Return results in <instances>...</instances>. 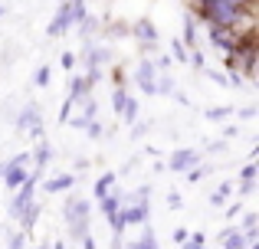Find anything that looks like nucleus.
<instances>
[{"mask_svg":"<svg viewBox=\"0 0 259 249\" xmlns=\"http://www.w3.org/2000/svg\"><path fill=\"white\" fill-rule=\"evenodd\" d=\"M197 23H213V26H233L236 33H249L256 30V10H243V7H233L227 0H207L203 7L194 10Z\"/></svg>","mask_w":259,"mask_h":249,"instance_id":"nucleus-1","label":"nucleus"},{"mask_svg":"<svg viewBox=\"0 0 259 249\" xmlns=\"http://www.w3.org/2000/svg\"><path fill=\"white\" fill-rule=\"evenodd\" d=\"M89 17V7L85 4H76V0H63L56 10V17L46 23V36H66L69 30H76L79 23Z\"/></svg>","mask_w":259,"mask_h":249,"instance_id":"nucleus-2","label":"nucleus"},{"mask_svg":"<svg viewBox=\"0 0 259 249\" xmlns=\"http://www.w3.org/2000/svg\"><path fill=\"white\" fill-rule=\"evenodd\" d=\"M13 128H17V134H30L33 141L46 138V128H43V109H39V102H23V109L17 112V118H13Z\"/></svg>","mask_w":259,"mask_h":249,"instance_id":"nucleus-3","label":"nucleus"},{"mask_svg":"<svg viewBox=\"0 0 259 249\" xmlns=\"http://www.w3.org/2000/svg\"><path fill=\"white\" fill-rule=\"evenodd\" d=\"M128 33L135 36V43H138V49H141V56H154L158 53V43H161V36H158V26L151 23V20H135L132 26H128Z\"/></svg>","mask_w":259,"mask_h":249,"instance_id":"nucleus-4","label":"nucleus"},{"mask_svg":"<svg viewBox=\"0 0 259 249\" xmlns=\"http://www.w3.org/2000/svg\"><path fill=\"white\" fill-rule=\"evenodd\" d=\"M36 187H39V180L30 174V177H26L23 184H20L17 190H13V197H10V207H7V217H10V220H20V213H23L26 207L33 204V200H36Z\"/></svg>","mask_w":259,"mask_h":249,"instance_id":"nucleus-5","label":"nucleus"},{"mask_svg":"<svg viewBox=\"0 0 259 249\" xmlns=\"http://www.w3.org/2000/svg\"><path fill=\"white\" fill-rule=\"evenodd\" d=\"M135 85L141 89V95H148V98H154V82H158V66H154V59L151 56H141L138 59V66H135Z\"/></svg>","mask_w":259,"mask_h":249,"instance_id":"nucleus-6","label":"nucleus"},{"mask_svg":"<svg viewBox=\"0 0 259 249\" xmlns=\"http://www.w3.org/2000/svg\"><path fill=\"white\" fill-rule=\"evenodd\" d=\"M79 59H82L85 69H108V66H112V49H108V46H102L99 39H95V43H82Z\"/></svg>","mask_w":259,"mask_h":249,"instance_id":"nucleus-7","label":"nucleus"},{"mask_svg":"<svg viewBox=\"0 0 259 249\" xmlns=\"http://www.w3.org/2000/svg\"><path fill=\"white\" fill-rule=\"evenodd\" d=\"M240 36H243V33H236L233 26H213V23H207V43L217 46L220 53H233L236 43H240Z\"/></svg>","mask_w":259,"mask_h":249,"instance_id":"nucleus-8","label":"nucleus"},{"mask_svg":"<svg viewBox=\"0 0 259 249\" xmlns=\"http://www.w3.org/2000/svg\"><path fill=\"white\" fill-rule=\"evenodd\" d=\"M200 158H203V154L197 151V147H174L164 167H167L171 174H184V171H190L194 164H200Z\"/></svg>","mask_w":259,"mask_h":249,"instance_id":"nucleus-9","label":"nucleus"},{"mask_svg":"<svg viewBox=\"0 0 259 249\" xmlns=\"http://www.w3.org/2000/svg\"><path fill=\"white\" fill-rule=\"evenodd\" d=\"M50 161H53V144H50V138H39L36 141V147L30 151V164H33V177L36 180H43V171L50 167Z\"/></svg>","mask_w":259,"mask_h":249,"instance_id":"nucleus-10","label":"nucleus"},{"mask_svg":"<svg viewBox=\"0 0 259 249\" xmlns=\"http://www.w3.org/2000/svg\"><path fill=\"white\" fill-rule=\"evenodd\" d=\"M63 220L66 223H76V220H92V204L82 200L79 193H69L63 204Z\"/></svg>","mask_w":259,"mask_h":249,"instance_id":"nucleus-11","label":"nucleus"},{"mask_svg":"<svg viewBox=\"0 0 259 249\" xmlns=\"http://www.w3.org/2000/svg\"><path fill=\"white\" fill-rule=\"evenodd\" d=\"M121 220H125V226H145L151 223V204H128L121 207Z\"/></svg>","mask_w":259,"mask_h":249,"instance_id":"nucleus-12","label":"nucleus"},{"mask_svg":"<svg viewBox=\"0 0 259 249\" xmlns=\"http://www.w3.org/2000/svg\"><path fill=\"white\" fill-rule=\"evenodd\" d=\"M79 184V177L76 174H56V177H50V180H39V187H43V193H69L72 187Z\"/></svg>","mask_w":259,"mask_h":249,"instance_id":"nucleus-13","label":"nucleus"},{"mask_svg":"<svg viewBox=\"0 0 259 249\" xmlns=\"http://www.w3.org/2000/svg\"><path fill=\"white\" fill-rule=\"evenodd\" d=\"M92 89H95V85H89V79L82 76V72H76V76H69V95H66V98H69L72 105H82L85 98L92 95Z\"/></svg>","mask_w":259,"mask_h":249,"instance_id":"nucleus-14","label":"nucleus"},{"mask_svg":"<svg viewBox=\"0 0 259 249\" xmlns=\"http://www.w3.org/2000/svg\"><path fill=\"white\" fill-rule=\"evenodd\" d=\"M102 23H105V20H99V17H92V13H89L82 23L76 26L79 39H82V43H95V36H102Z\"/></svg>","mask_w":259,"mask_h":249,"instance_id":"nucleus-15","label":"nucleus"},{"mask_svg":"<svg viewBox=\"0 0 259 249\" xmlns=\"http://www.w3.org/2000/svg\"><path fill=\"white\" fill-rule=\"evenodd\" d=\"M181 43L187 46V49H200V30H197V17H194V13H187V17H184Z\"/></svg>","mask_w":259,"mask_h":249,"instance_id":"nucleus-16","label":"nucleus"},{"mask_svg":"<svg viewBox=\"0 0 259 249\" xmlns=\"http://www.w3.org/2000/svg\"><path fill=\"white\" fill-rule=\"evenodd\" d=\"M39 213H43V204H39V200H33L30 207H26L23 213H20V233H33V226H36V220H39Z\"/></svg>","mask_w":259,"mask_h":249,"instance_id":"nucleus-17","label":"nucleus"},{"mask_svg":"<svg viewBox=\"0 0 259 249\" xmlns=\"http://www.w3.org/2000/svg\"><path fill=\"white\" fill-rule=\"evenodd\" d=\"M99 210L105 213V217H115V213L121 210V190L118 187H112L105 197H99Z\"/></svg>","mask_w":259,"mask_h":249,"instance_id":"nucleus-18","label":"nucleus"},{"mask_svg":"<svg viewBox=\"0 0 259 249\" xmlns=\"http://www.w3.org/2000/svg\"><path fill=\"white\" fill-rule=\"evenodd\" d=\"M128 249H161V243L154 239L151 223H145V226H141V236H138V239H132V243H128Z\"/></svg>","mask_w":259,"mask_h":249,"instance_id":"nucleus-19","label":"nucleus"},{"mask_svg":"<svg viewBox=\"0 0 259 249\" xmlns=\"http://www.w3.org/2000/svg\"><path fill=\"white\" fill-rule=\"evenodd\" d=\"M115 180H118V174H115V171H105L102 177H95V184H92V197H95V200L105 197V193L115 187Z\"/></svg>","mask_w":259,"mask_h":249,"instance_id":"nucleus-20","label":"nucleus"},{"mask_svg":"<svg viewBox=\"0 0 259 249\" xmlns=\"http://www.w3.org/2000/svg\"><path fill=\"white\" fill-rule=\"evenodd\" d=\"M174 89H177L174 72H158V82H154V98H167Z\"/></svg>","mask_w":259,"mask_h":249,"instance_id":"nucleus-21","label":"nucleus"},{"mask_svg":"<svg viewBox=\"0 0 259 249\" xmlns=\"http://www.w3.org/2000/svg\"><path fill=\"white\" fill-rule=\"evenodd\" d=\"M138 112H141V105H138V98H135V95H128L125 98V109H121V125H135V122H138Z\"/></svg>","mask_w":259,"mask_h":249,"instance_id":"nucleus-22","label":"nucleus"},{"mask_svg":"<svg viewBox=\"0 0 259 249\" xmlns=\"http://www.w3.org/2000/svg\"><path fill=\"white\" fill-rule=\"evenodd\" d=\"M230 193H233V180H223V184L217 187L213 193H210V200H207V204H210V207H223V204L230 200Z\"/></svg>","mask_w":259,"mask_h":249,"instance_id":"nucleus-23","label":"nucleus"},{"mask_svg":"<svg viewBox=\"0 0 259 249\" xmlns=\"http://www.w3.org/2000/svg\"><path fill=\"white\" fill-rule=\"evenodd\" d=\"M89 223L92 220H76V223H66V233H69V239L79 246V239L82 236H89Z\"/></svg>","mask_w":259,"mask_h":249,"instance_id":"nucleus-24","label":"nucleus"},{"mask_svg":"<svg viewBox=\"0 0 259 249\" xmlns=\"http://www.w3.org/2000/svg\"><path fill=\"white\" fill-rule=\"evenodd\" d=\"M223 249H246V239H243L240 226H230V233L223 236Z\"/></svg>","mask_w":259,"mask_h":249,"instance_id":"nucleus-25","label":"nucleus"},{"mask_svg":"<svg viewBox=\"0 0 259 249\" xmlns=\"http://www.w3.org/2000/svg\"><path fill=\"white\" fill-rule=\"evenodd\" d=\"M203 115H207V122H227V118H233V105H217V109H207Z\"/></svg>","mask_w":259,"mask_h":249,"instance_id":"nucleus-26","label":"nucleus"},{"mask_svg":"<svg viewBox=\"0 0 259 249\" xmlns=\"http://www.w3.org/2000/svg\"><path fill=\"white\" fill-rule=\"evenodd\" d=\"M187 53H190V49H187V46H184V43H181V36H174V39H171V53H167V56H171V59H174V63H181V66H187Z\"/></svg>","mask_w":259,"mask_h":249,"instance_id":"nucleus-27","label":"nucleus"},{"mask_svg":"<svg viewBox=\"0 0 259 249\" xmlns=\"http://www.w3.org/2000/svg\"><path fill=\"white\" fill-rule=\"evenodd\" d=\"M151 128H154V122H141V118H138L135 125H128V141H141Z\"/></svg>","mask_w":259,"mask_h":249,"instance_id":"nucleus-28","label":"nucleus"},{"mask_svg":"<svg viewBox=\"0 0 259 249\" xmlns=\"http://www.w3.org/2000/svg\"><path fill=\"white\" fill-rule=\"evenodd\" d=\"M210 171H213V167H210V164H207V167H203V164H194V167H190V171H184V174H187V177H184V180H187V184H200V180L207 177Z\"/></svg>","mask_w":259,"mask_h":249,"instance_id":"nucleus-29","label":"nucleus"},{"mask_svg":"<svg viewBox=\"0 0 259 249\" xmlns=\"http://www.w3.org/2000/svg\"><path fill=\"white\" fill-rule=\"evenodd\" d=\"M125 98H128V89H125V85H115V92H112V112H115V115H121Z\"/></svg>","mask_w":259,"mask_h":249,"instance_id":"nucleus-30","label":"nucleus"},{"mask_svg":"<svg viewBox=\"0 0 259 249\" xmlns=\"http://www.w3.org/2000/svg\"><path fill=\"white\" fill-rule=\"evenodd\" d=\"M82 131H85V134H89L92 141H102V138H105V125H102L99 118H92V122H85V128H82Z\"/></svg>","mask_w":259,"mask_h":249,"instance_id":"nucleus-31","label":"nucleus"},{"mask_svg":"<svg viewBox=\"0 0 259 249\" xmlns=\"http://www.w3.org/2000/svg\"><path fill=\"white\" fill-rule=\"evenodd\" d=\"M187 66H194L197 72H203V69H207V59H203V49H190V53H187Z\"/></svg>","mask_w":259,"mask_h":249,"instance_id":"nucleus-32","label":"nucleus"},{"mask_svg":"<svg viewBox=\"0 0 259 249\" xmlns=\"http://www.w3.org/2000/svg\"><path fill=\"white\" fill-rule=\"evenodd\" d=\"M203 76H207L213 85H220V89H230V79L223 76V72H217V69H210V66H207V69H203Z\"/></svg>","mask_w":259,"mask_h":249,"instance_id":"nucleus-33","label":"nucleus"},{"mask_svg":"<svg viewBox=\"0 0 259 249\" xmlns=\"http://www.w3.org/2000/svg\"><path fill=\"white\" fill-rule=\"evenodd\" d=\"M200 246H207V236H203L200 230H197V233H190V236H187V243H181V249H200Z\"/></svg>","mask_w":259,"mask_h":249,"instance_id":"nucleus-34","label":"nucleus"},{"mask_svg":"<svg viewBox=\"0 0 259 249\" xmlns=\"http://www.w3.org/2000/svg\"><path fill=\"white\" fill-rule=\"evenodd\" d=\"M33 85H36V89H46V85H50V66H39L36 69V76H33Z\"/></svg>","mask_w":259,"mask_h":249,"instance_id":"nucleus-35","label":"nucleus"},{"mask_svg":"<svg viewBox=\"0 0 259 249\" xmlns=\"http://www.w3.org/2000/svg\"><path fill=\"white\" fill-rule=\"evenodd\" d=\"M154 66H158V72H171V66H174V59L167 56V53H154Z\"/></svg>","mask_w":259,"mask_h":249,"instance_id":"nucleus-36","label":"nucleus"},{"mask_svg":"<svg viewBox=\"0 0 259 249\" xmlns=\"http://www.w3.org/2000/svg\"><path fill=\"white\" fill-rule=\"evenodd\" d=\"M240 217H243L240 230H256V226H259V213L256 210H246V213H240Z\"/></svg>","mask_w":259,"mask_h":249,"instance_id":"nucleus-37","label":"nucleus"},{"mask_svg":"<svg viewBox=\"0 0 259 249\" xmlns=\"http://www.w3.org/2000/svg\"><path fill=\"white\" fill-rule=\"evenodd\" d=\"M26 246V233H7V249H23Z\"/></svg>","mask_w":259,"mask_h":249,"instance_id":"nucleus-38","label":"nucleus"},{"mask_svg":"<svg viewBox=\"0 0 259 249\" xmlns=\"http://www.w3.org/2000/svg\"><path fill=\"white\" fill-rule=\"evenodd\" d=\"M203 151H207V154H227L230 151V141H207V147H203Z\"/></svg>","mask_w":259,"mask_h":249,"instance_id":"nucleus-39","label":"nucleus"},{"mask_svg":"<svg viewBox=\"0 0 259 249\" xmlns=\"http://www.w3.org/2000/svg\"><path fill=\"white\" fill-rule=\"evenodd\" d=\"M223 207H227V210H223V213H227V220H230V223H233V220H236V217H240V213H243V204H240V200H227V204H223Z\"/></svg>","mask_w":259,"mask_h":249,"instance_id":"nucleus-40","label":"nucleus"},{"mask_svg":"<svg viewBox=\"0 0 259 249\" xmlns=\"http://www.w3.org/2000/svg\"><path fill=\"white\" fill-rule=\"evenodd\" d=\"M256 174H259L256 161H246V167H243V171H240V184H243V180H256Z\"/></svg>","mask_w":259,"mask_h":249,"instance_id":"nucleus-41","label":"nucleus"},{"mask_svg":"<svg viewBox=\"0 0 259 249\" xmlns=\"http://www.w3.org/2000/svg\"><path fill=\"white\" fill-rule=\"evenodd\" d=\"M59 66H63L66 72H72V69H76V53H72V49H66L63 56H59Z\"/></svg>","mask_w":259,"mask_h":249,"instance_id":"nucleus-42","label":"nucleus"},{"mask_svg":"<svg viewBox=\"0 0 259 249\" xmlns=\"http://www.w3.org/2000/svg\"><path fill=\"white\" fill-rule=\"evenodd\" d=\"M223 66H227V72H240V59H236V53H223Z\"/></svg>","mask_w":259,"mask_h":249,"instance_id":"nucleus-43","label":"nucleus"},{"mask_svg":"<svg viewBox=\"0 0 259 249\" xmlns=\"http://www.w3.org/2000/svg\"><path fill=\"white\" fill-rule=\"evenodd\" d=\"M72 109H76V105H72V102H69V98H63V105H59V122H63V125H66V122H69V115H72Z\"/></svg>","mask_w":259,"mask_h":249,"instance_id":"nucleus-44","label":"nucleus"},{"mask_svg":"<svg viewBox=\"0 0 259 249\" xmlns=\"http://www.w3.org/2000/svg\"><path fill=\"white\" fill-rule=\"evenodd\" d=\"M233 115L243 118V122H253V118H256V105H243L240 112H233Z\"/></svg>","mask_w":259,"mask_h":249,"instance_id":"nucleus-45","label":"nucleus"},{"mask_svg":"<svg viewBox=\"0 0 259 249\" xmlns=\"http://www.w3.org/2000/svg\"><path fill=\"white\" fill-rule=\"evenodd\" d=\"M253 190H256V180H243V184L236 187V193H240V197H253Z\"/></svg>","mask_w":259,"mask_h":249,"instance_id":"nucleus-46","label":"nucleus"},{"mask_svg":"<svg viewBox=\"0 0 259 249\" xmlns=\"http://www.w3.org/2000/svg\"><path fill=\"white\" fill-rule=\"evenodd\" d=\"M108 72H112V82L115 85H125V66H112Z\"/></svg>","mask_w":259,"mask_h":249,"instance_id":"nucleus-47","label":"nucleus"},{"mask_svg":"<svg viewBox=\"0 0 259 249\" xmlns=\"http://www.w3.org/2000/svg\"><path fill=\"white\" fill-rule=\"evenodd\" d=\"M181 207H184L181 193H177V190H171V193H167V210H181Z\"/></svg>","mask_w":259,"mask_h":249,"instance_id":"nucleus-48","label":"nucleus"},{"mask_svg":"<svg viewBox=\"0 0 259 249\" xmlns=\"http://www.w3.org/2000/svg\"><path fill=\"white\" fill-rule=\"evenodd\" d=\"M233 138H240V128H236V125H227V128H223V141H233Z\"/></svg>","mask_w":259,"mask_h":249,"instance_id":"nucleus-49","label":"nucleus"},{"mask_svg":"<svg viewBox=\"0 0 259 249\" xmlns=\"http://www.w3.org/2000/svg\"><path fill=\"white\" fill-rule=\"evenodd\" d=\"M171 236H174V243H177V246H181V243H187V236H190V233H187V230H184V226H177V230L171 233Z\"/></svg>","mask_w":259,"mask_h":249,"instance_id":"nucleus-50","label":"nucleus"},{"mask_svg":"<svg viewBox=\"0 0 259 249\" xmlns=\"http://www.w3.org/2000/svg\"><path fill=\"white\" fill-rule=\"evenodd\" d=\"M171 98H174V102H181V105H184V109H190V98H187V95H184V92H181V89H174V92H171Z\"/></svg>","mask_w":259,"mask_h":249,"instance_id":"nucleus-51","label":"nucleus"},{"mask_svg":"<svg viewBox=\"0 0 259 249\" xmlns=\"http://www.w3.org/2000/svg\"><path fill=\"white\" fill-rule=\"evenodd\" d=\"M79 246H82V249H99V246H95V239H92V233H89V236H82V239H79Z\"/></svg>","mask_w":259,"mask_h":249,"instance_id":"nucleus-52","label":"nucleus"},{"mask_svg":"<svg viewBox=\"0 0 259 249\" xmlns=\"http://www.w3.org/2000/svg\"><path fill=\"white\" fill-rule=\"evenodd\" d=\"M72 167H76L79 174H82V171H89V158H79V161H72Z\"/></svg>","mask_w":259,"mask_h":249,"instance_id":"nucleus-53","label":"nucleus"},{"mask_svg":"<svg viewBox=\"0 0 259 249\" xmlns=\"http://www.w3.org/2000/svg\"><path fill=\"white\" fill-rule=\"evenodd\" d=\"M112 249H125V236H112Z\"/></svg>","mask_w":259,"mask_h":249,"instance_id":"nucleus-54","label":"nucleus"},{"mask_svg":"<svg viewBox=\"0 0 259 249\" xmlns=\"http://www.w3.org/2000/svg\"><path fill=\"white\" fill-rule=\"evenodd\" d=\"M0 177H4V154H0Z\"/></svg>","mask_w":259,"mask_h":249,"instance_id":"nucleus-55","label":"nucleus"},{"mask_svg":"<svg viewBox=\"0 0 259 249\" xmlns=\"http://www.w3.org/2000/svg\"><path fill=\"white\" fill-rule=\"evenodd\" d=\"M36 249H50V243H39V246H36Z\"/></svg>","mask_w":259,"mask_h":249,"instance_id":"nucleus-56","label":"nucleus"},{"mask_svg":"<svg viewBox=\"0 0 259 249\" xmlns=\"http://www.w3.org/2000/svg\"><path fill=\"white\" fill-rule=\"evenodd\" d=\"M0 17H4V7H0Z\"/></svg>","mask_w":259,"mask_h":249,"instance_id":"nucleus-57","label":"nucleus"},{"mask_svg":"<svg viewBox=\"0 0 259 249\" xmlns=\"http://www.w3.org/2000/svg\"><path fill=\"white\" fill-rule=\"evenodd\" d=\"M76 4H85V0H76Z\"/></svg>","mask_w":259,"mask_h":249,"instance_id":"nucleus-58","label":"nucleus"}]
</instances>
